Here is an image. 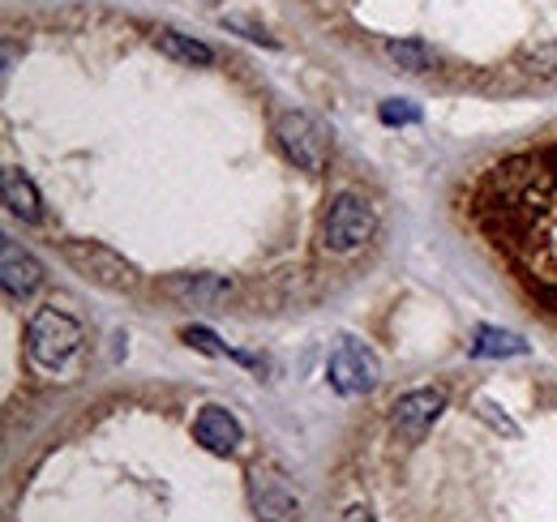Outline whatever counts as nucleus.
Here are the masks:
<instances>
[{"mask_svg": "<svg viewBox=\"0 0 557 522\" xmlns=\"http://www.w3.org/2000/svg\"><path fill=\"white\" fill-rule=\"evenodd\" d=\"M82 343H86V334L77 326V318L52 304V309H39L26 326V360L39 373H65L82 356Z\"/></svg>", "mask_w": 557, "mask_h": 522, "instance_id": "nucleus-1", "label": "nucleus"}, {"mask_svg": "<svg viewBox=\"0 0 557 522\" xmlns=\"http://www.w3.org/2000/svg\"><path fill=\"white\" fill-rule=\"evenodd\" d=\"M271 133H275L278 154L292 167H300L309 176H322L326 172V163H331V133L322 129L309 112H283Z\"/></svg>", "mask_w": 557, "mask_h": 522, "instance_id": "nucleus-2", "label": "nucleus"}, {"mask_svg": "<svg viewBox=\"0 0 557 522\" xmlns=\"http://www.w3.org/2000/svg\"><path fill=\"white\" fill-rule=\"evenodd\" d=\"M377 232V210L364 194H339L326 206V219H322V240L331 253H356L373 240Z\"/></svg>", "mask_w": 557, "mask_h": 522, "instance_id": "nucleus-3", "label": "nucleus"}, {"mask_svg": "<svg viewBox=\"0 0 557 522\" xmlns=\"http://www.w3.org/2000/svg\"><path fill=\"white\" fill-rule=\"evenodd\" d=\"M65 258L73 261L77 274H86L90 283H99L108 291H134L138 287V270L121 258L116 249H108L99 240H70L65 245Z\"/></svg>", "mask_w": 557, "mask_h": 522, "instance_id": "nucleus-4", "label": "nucleus"}, {"mask_svg": "<svg viewBox=\"0 0 557 522\" xmlns=\"http://www.w3.org/2000/svg\"><path fill=\"white\" fill-rule=\"evenodd\" d=\"M326 377H331V390L339 394H364L373 390L377 382H382V364H377V356L369 351V347H360V343H339L335 351H331V360H326Z\"/></svg>", "mask_w": 557, "mask_h": 522, "instance_id": "nucleus-5", "label": "nucleus"}, {"mask_svg": "<svg viewBox=\"0 0 557 522\" xmlns=\"http://www.w3.org/2000/svg\"><path fill=\"white\" fill-rule=\"evenodd\" d=\"M442 411H446V390L424 386V390H408L395 398L391 424H395V433H399L404 442H420V437L433 428V420H437Z\"/></svg>", "mask_w": 557, "mask_h": 522, "instance_id": "nucleus-6", "label": "nucleus"}, {"mask_svg": "<svg viewBox=\"0 0 557 522\" xmlns=\"http://www.w3.org/2000/svg\"><path fill=\"white\" fill-rule=\"evenodd\" d=\"M249 506L262 522H296L300 519V497L287 488V480L275 471L253 467L249 471Z\"/></svg>", "mask_w": 557, "mask_h": 522, "instance_id": "nucleus-7", "label": "nucleus"}, {"mask_svg": "<svg viewBox=\"0 0 557 522\" xmlns=\"http://www.w3.org/2000/svg\"><path fill=\"white\" fill-rule=\"evenodd\" d=\"M0 283H4V296L9 300H26L44 287V261L35 253H26L22 245L4 240L0 245Z\"/></svg>", "mask_w": 557, "mask_h": 522, "instance_id": "nucleus-8", "label": "nucleus"}, {"mask_svg": "<svg viewBox=\"0 0 557 522\" xmlns=\"http://www.w3.org/2000/svg\"><path fill=\"white\" fill-rule=\"evenodd\" d=\"M194 437H198V446H207L210 455H236L240 442H245V428L227 407H202L198 420H194Z\"/></svg>", "mask_w": 557, "mask_h": 522, "instance_id": "nucleus-9", "label": "nucleus"}, {"mask_svg": "<svg viewBox=\"0 0 557 522\" xmlns=\"http://www.w3.org/2000/svg\"><path fill=\"white\" fill-rule=\"evenodd\" d=\"M168 291L185 304H198V309H219L232 300V283L223 274H181V278H172Z\"/></svg>", "mask_w": 557, "mask_h": 522, "instance_id": "nucleus-10", "label": "nucleus"}, {"mask_svg": "<svg viewBox=\"0 0 557 522\" xmlns=\"http://www.w3.org/2000/svg\"><path fill=\"white\" fill-rule=\"evenodd\" d=\"M0 197H4V206H9V214H13V219H22V223H39V219H44L39 189L30 185V176H26V172L4 167V172H0Z\"/></svg>", "mask_w": 557, "mask_h": 522, "instance_id": "nucleus-11", "label": "nucleus"}, {"mask_svg": "<svg viewBox=\"0 0 557 522\" xmlns=\"http://www.w3.org/2000/svg\"><path fill=\"white\" fill-rule=\"evenodd\" d=\"M386 61L391 65H399L404 73H433V69L442 65V57L417 39V35H408V39H386Z\"/></svg>", "mask_w": 557, "mask_h": 522, "instance_id": "nucleus-12", "label": "nucleus"}, {"mask_svg": "<svg viewBox=\"0 0 557 522\" xmlns=\"http://www.w3.org/2000/svg\"><path fill=\"white\" fill-rule=\"evenodd\" d=\"M154 48L168 61H181V65H214V52H210L207 44L194 39V35H181V30H159L154 35Z\"/></svg>", "mask_w": 557, "mask_h": 522, "instance_id": "nucleus-13", "label": "nucleus"}, {"mask_svg": "<svg viewBox=\"0 0 557 522\" xmlns=\"http://www.w3.org/2000/svg\"><path fill=\"white\" fill-rule=\"evenodd\" d=\"M472 356L476 360H502V356H528V343L510 330L497 326H481L472 334Z\"/></svg>", "mask_w": 557, "mask_h": 522, "instance_id": "nucleus-14", "label": "nucleus"}, {"mask_svg": "<svg viewBox=\"0 0 557 522\" xmlns=\"http://www.w3.org/2000/svg\"><path fill=\"white\" fill-rule=\"evenodd\" d=\"M523 69L536 77H554L557 73V39H541L536 48L523 52Z\"/></svg>", "mask_w": 557, "mask_h": 522, "instance_id": "nucleus-15", "label": "nucleus"}, {"mask_svg": "<svg viewBox=\"0 0 557 522\" xmlns=\"http://www.w3.org/2000/svg\"><path fill=\"white\" fill-rule=\"evenodd\" d=\"M185 343H194V347H198V351H207V356H232V360H240V364H253L249 356H240V351H227V347H223V343H219V338H214L207 326H189V330H185Z\"/></svg>", "mask_w": 557, "mask_h": 522, "instance_id": "nucleus-16", "label": "nucleus"}, {"mask_svg": "<svg viewBox=\"0 0 557 522\" xmlns=\"http://www.w3.org/2000/svg\"><path fill=\"white\" fill-rule=\"evenodd\" d=\"M377 116H382V125H417L420 108L408 103V99H386V103L377 108Z\"/></svg>", "mask_w": 557, "mask_h": 522, "instance_id": "nucleus-17", "label": "nucleus"}, {"mask_svg": "<svg viewBox=\"0 0 557 522\" xmlns=\"http://www.w3.org/2000/svg\"><path fill=\"white\" fill-rule=\"evenodd\" d=\"M232 30H245V39H253V44H267V48H275V39L262 30V26H249V22H240V17H223Z\"/></svg>", "mask_w": 557, "mask_h": 522, "instance_id": "nucleus-18", "label": "nucleus"}, {"mask_svg": "<svg viewBox=\"0 0 557 522\" xmlns=\"http://www.w3.org/2000/svg\"><path fill=\"white\" fill-rule=\"evenodd\" d=\"M348 522H373V519H369V510L356 506V510H348Z\"/></svg>", "mask_w": 557, "mask_h": 522, "instance_id": "nucleus-19", "label": "nucleus"}]
</instances>
